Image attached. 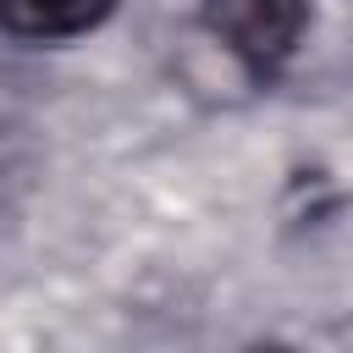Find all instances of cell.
<instances>
[{
	"instance_id": "1",
	"label": "cell",
	"mask_w": 353,
	"mask_h": 353,
	"mask_svg": "<svg viewBox=\"0 0 353 353\" xmlns=\"http://www.w3.org/2000/svg\"><path fill=\"white\" fill-rule=\"evenodd\" d=\"M309 0H204V33L221 39L248 72L270 77L303 39Z\"/></svg>"
},
{
	"instance_id": "2",
	"label": "cell",
	"mask_w": 353,
	"mask_h": 353,
	"mask_svg": "<svg viewBox=\"0 0 353 353\" xmlns=\"http://www.w3.org/2000/svg\"><path fill=\"white\" fill-rule=\"evenodd\" d=\"M110 11H116V0H0V28L11 39L50 44V39L94 33Z\"/></svg>"
}]
</instances>
